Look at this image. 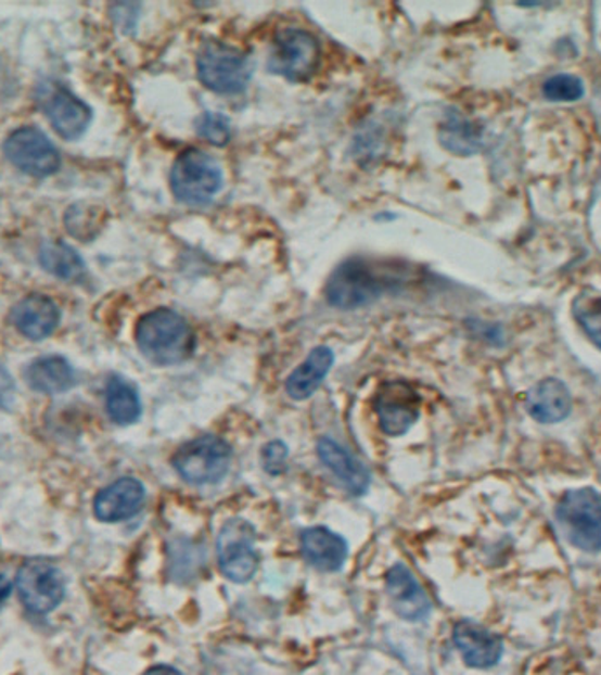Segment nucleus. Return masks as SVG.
Returning <instances> with one entry per match:
<instances>
[{
	"label": "nucleus",
	"mask_w": 601,
	"mask_h": 675,
	"mask_svg": "<svg viewBox=\"0 0 601 675\" xmlns=\"http://www.w3.org/2000/svg\"><path fill=\"white\" fill-rule=\"evenodd\" d=\"M14 328L33 342H41L55 331L61 322V310L55 301L42 294H33L16 303L11 311Z\"/></svg>",
	"instance_id": "15"
},
{
	"label": "nucleus",
	"mask_w": 601,
	"mask_h": 675,
	"mask_svg": "<svg viewBox=\"0 0 601 675\" xmlns=\"http://www.w3.org/2000/svg\"><path fill=\"white\" fill-rule=\"evenodd\" d=\"M526 408L535 421L554 424L570 416L572 394L560 380H541L527 394Z\"/></svg>",
	"instance_id": "18"
},
{
	"label": "nucleus",
	"mask_w": 601,
	"mask_h": 675,
	"mask_svg": "<svg viewBox=\"0 0 601 675\" xmlns=\"http://www.w3.org/2000/svg\"><path fill=\"white\" fill-rule=\"evenodd\" d=\"M136 343L150 362L175 366L187 361L195 347V338L180 314L169 308H157L139 319Z\"/></svg>",
	"instance_id": "2"
},
{
	"label": "nucleus",
	"mask_w": 601,
	"mask_h": 675,
	"mask_svg": "<svg viewBox=\"0 0 601 675\" xmlns=\"http://www.w3.org/2000/svg\"><path fill=\"white\" fill-rule=\"evenodd\" d=\"M373 407L385 435L401 436L415 424L421 396L405 380H388L376 391Z\"/></svg>",
	"instance_id": "11"
},
{
	"label": "nucleus",
	"mask_w": 601,
	"mask_h": 675,
	"mask_svg": "<svg viewBox=\"0 0 601 675\" xmlns=\"http://www.w3.org/2000/svg\"><path fill=\"white\" fill-rule=\"evenodd\" d=\"M65 229L79 241L92 240L98 234L99 212L90 204H73L64 217Z\"/></svg>",
	"instance_id": "26"
},
{
	"label": "nucleus",
	"mask_w": 601,
	"mask_h": 675,
	"mask_svg": "<svg viewBox=\"0 0 601 675\" xmlns=\"http://www.w3.org/2000/svg\"><path fill=\"white\" fill-rule=\"evenodd\" d=\"M195 127L197 135L215 147H223L231 141V122L220 113H204Z\"/></svg>",
	"instance_id": "28"
},
{
	"label": "nucleus",
	"mask_w": 601,
	"mask_h": 675,
	"mask_svg": "<svg viewBox=\"0 0 601 675\" xmlns=\"http://www.w3.org/2000/svg\"><path fill=\"white\" fill-rule=\"evenodd\" d=\"M438 138L445 150L456 155H464V157L478 152L484 144L482 127L459 113L447 115L444 124L439 126Z\"/></svg>",
	"instance_id": "22"
},
{
	"label": "nucleus",
	"mask_w": 601,
	"mask_h": 675,
	"mask_svg": "<svg viewBox=\"0 0 601 675\" xmlns=\"http://www.w3.org/2000/svg\"><path fill=\"white\" fill-rule=\"evenodd\" d=\"M453 642L463 654L466 665L475 668L496 665L503 654L501 638L473 621H461L453 626Z\"/></svg>",
	"instance_id": "16"
},
{
	"label": "nucleus",
	"mask_w": 601,
	"mask_h": 675,
	"mask_svg": "<svg viewBox=\"0 0 601 675\" xmlns=\"http://www.w3.org/2000/svg\"><path fill=\"white\" fill-rule=\"evenodd\" d=\"M385 586L394 611L402 620L421 621L430 614V598L405 564H394L388 570Z\"/></svg>",
	"instance_id": "13"
},
{
	"label": "nucleus",
	"mask_w": 601,
	"mask_h": 675,
	"mask_svg": "<svg viewBox=\"0 0 601 675\" xmlns=\"http://www.w3.org/2000/svg\"><path fill=\"white\" fill-rule=\"evenodd\" d=\"M407 282V271L398 266L368 259H350L329 278L325 296L329 305L340 310H356L371 301L396 291Z\"/></svg>",
	"instance_id": "1"
},
{
	"label": "nucleus",
	"mask_w": 601,
	"mask_h": 675,
	"mask_svg": "<svg viewBox=\"0 0 601 675\" xmlns=\"http://www.w3.org/2000/svg\"><path fill=\"white\" fill-rule=\"evenodd\" d=\"M144 486L132 476L113 482L93 501V512L104 523H120L132 518L144 504Z\"/></svg>",
	"instance_id": "14"
},
{
	"label": "nucleus",
	"mask_w": 601,
	"mask_h": 675,
	"mask_svg": "<svg viewBox=\"0 0 601 675\" xmlns=\"http://www.w3.org/2000/svg\"><path fill=\"white\" fill-rule=\"evenodd\" d=\"M231 447L218 436L190 440L172 458L178 475L194 486H208L222 481L231 467Z\"/></svg>",
	"instance_id": "5"
},
{
	"label": "nucleus",
	"mask_w": 601,
	"mask_h": 675,
	"mask_svg": "<svg viewBox=\"0 0 601 675\" xmlns=\"http://www.w3.org/2000/svg\"><path fill=\"white\" fill-rule=\"evenodd\" d=\"M334 354L329 347H317L310 352L303 365L297 366L287 379V394L296 402L310 398L311 394L324 382L329 370L333 368Z\"/></svg>",
	"instance_id": "20"
},
{
	"label": "nucleus",
	"mask_w": 601,
	"mask_h": 675,
	"mask_svg": "<svg viewBox=\"0 0 601 675\" xmlns=\"http://www.w3.org/2000/svg\"><path fill=\"white\" fill-rule=\"evenodd\" d=\"M300 552L315 569L336 572L347 560V542L328 527H310L300 535Z\"/></svg>",
	"instance_id": "17"
},
{
	"label": "nucleus",
	"mask_w": 601,
	"mask_h": 675,
	"mask_svg": "<svg viewBox=\"0 0 601 675\" xmlns=\"http://www.w3.org/2000/svg\"><path fill=\"white\" fill-rule=\"evenodd\" d=\"M317 453H319L320 461L338 476L340 482L350 491L351 495H365L370 487V473L359 461L351 458L342 445L336 444L334 440L322 438L317 445Z\"/></svg>",
	"instance_id": "19"
},
{
	"label": "nucleus",
	"mask_w": 601,
	"mask_h": 675,
	"mask_svg": "<svg viewBox=\"0 0 601 675\" xmlns=\"http://www.w3.org/2000/svg\"><path fill=\"white\" fill-rule=\"evenodd\" d=\"M14 405V382L4 366L0 365V407L11 410Z\"/></svg>",
	"instance_id": "30"
},
{
	"label": "nucleus",
	"mask_w": 601,
	"mask_h": 675,
	"mask_svg": "<svg viewBox=\"0 0 601 675\" xmlns=\"http://www.w3.org/2000/svg\"><path fill=\"white\" fill-rule=\"evenodd\" d=\"M574 315L584 333L601 348V297L584 292L574 301Z\"/></svg>",
	"instance_id": "25"
},
{
	"label": "nucleus",
	"mask_w": 601,
	"mask_h": 675,
	"mask_svg": "<svg viewBox=\"0 0 601 675\" xmlns=\"http://www.w3.org/2000/svg\"><path fill=\"white\" fill-rule=\"evenodd\" d=\"M106 410L115 424H135L141 416V402L135 385H130L127 380L113 377L106 387Z\"/></svg>",
	"instance_id": "24"
},
{
	"label": "nucleus",
	"mask_w": 601,
	"mask_h": 675,
	"mask_svg": "<svg viewBox=\"0 0 601 675\" xmlns=\"http://www.w3.org/2000/svg\"><path fill=\"white\" fill-rule=\"evenodd\" d=\"M143 675H181L180 672L175 671L171 666H153L150 671L144 672Z\"/></svg>",
	"instance_id": "32"
},
{
	"label": "nucleus",
	"mask_w": 601,
	"mask_h": 675,
	"mask_svg": "<svg viewBox=\"0 0 601 675\" xmlns=\"http://www.w3.org/2000/svg\"><path fill=\"white\" fill-rule=\"evenodd\" d=\"M42 269L65 282H78L85 275V263L75 249L62 241H47L39 251Z\"/></svg>",
	"instance_id": "23"
},
{
	"label": "nucleus",
	"mask_w": 601,
	"mask_h": 675,
	"mask_svg": "<svg viewBox=\"0 0 601 675\" xmlns=\"http://www.w3.org/2000/svg\"><path fill=\"white\" fill-rule=\"evenodd\" d=\"M27 380L34 391L42 394H61L75 385V371L64 357H41L28 366Z\"/></svg>",
	"instance_id": "21"
},
{
	"label": "nucleus",
	"mask_w": 601,
	"mask_h": 675,
	"mask_svg": "<svg viewBox=\"0 0 601 675\" xmlns=\"http://www.w3.org/2000/svg\"><path fill=\"white\" fill-rule=\"evenodd\" d=\"M11 589H13V584H11L10 578L0 575V606L10 598Z\"/></svg>",
	"instance_id": "31"
},
{
	"label": "nucleus",
	"mask_w": 601,
	"mask_h": 675,
	"mask_svg": "<svg viewBox=\"0 0 601 675\" xmlns=\"http://www.w3.org/2000/svg\"><path fill=\"white\" fill-rule=\"evenodd\" d=\"M289 450L282 442H271L266 445L263 450V464L266 472L271 475H278L285 470V461H287Z\"/></svg>",
	"instance_id": "29"
},
{
	"label": "nucleus",
	"mask_w": 601,
	"mask_h": 675,
	"mask_svg": "<svg viewBox=\"0 0 601 675\" xmlns=\"http://www.w3.org/2000/svg\"><path fill=\"white\" fill-rule=\"evenodd\" d=\"M4 153L8 161L25 175L47 178L61 167V155L42 130L20 127L5 139Z\"/></svg>",
	"instance_id": "9"
},
{
	"label": "nucleus",
	"mask_w": 601,
	"mask_h": 675,
	"mask_svg": "<svg viewBox=\"0 0 601 675\" xmlns=\"http://www.w3.org/2000/svg\"><path fill=\"white\" fill-rule=\"evenodd\" d=\"M222 183L220 164L203 150H186L172 164L171 190L180 203L189 206L212 203Z\"/></svg>",
	"instance_id": "3"
},
{
	"label": "nucleus",
	"mask_w": 601,
	"mask_h": 675,
	"mask_svg": "<svg viewBox=\"0 0 601 675\" xmlns=\"http://www.w3.org/2000/svg\"><path fill=\"white\" fill-rule=\"evenodd\" d=\"M38 101L56 135L67 141L81 138L92 122V110L64 85H44Z\"/></svg>",
	"instance_id": "12"
},
{
	"label": "nucleus",
	"mask_w": 601,
	"mask_h": 675,
	"mask_svg": "<svg viewBox=\"0 0 601 675\" xmlns=\"http://www.w3.org/2000/svg\"><path fill=\"white\" fill-rule=\"evenodd\" d=\"M255 527L245 519H229L218 533L217 555L222 574L232 583H248L259 566Z\"/></svg>",
	"instance_id": "8"
},
{
	"label": "nucleus",
	"mask_w": 601,
	"mask_h": 675,
	"mask_svg": "<svg viewBox=\"0 0 601 675\" xmlns=\"http://www.w3.org/2000/svg\"><path fill=\"white\" fill-rule=\"evenodd\" d=\"M544 98L552 102H574L584 95V84L577 76L555 75L541 88Z\"/></svg>",
	"instance_id": "27"
},
{
	"label": "nucleus",
	"mask_w": 601,
	"mask_h": 675,
	"mask_svg": "<svg viewBox=\"0 0 601 675\" xmlns=\"http://www.w3.org/2000/svg\"><path fill=\"white\" fill-rule=\"evenodd\" d=\"M555 519L566 540L586 552L601 550V496L594 489L568 491Z\"/></svg>",
	"instance_id": "4"
},
{
	"label": "nucleus",
	"mask_w": 601,
	"mask_h": 675,
	"mask_svg": "<svg viewBox=\"0 0 601 675\" xmlns=\"http://www.w3.org/2000/svg\"><path fill=\"white\" fill-rule=\"evenodd\" d=\"M197 76L212 92L234 95L251 81V64L236 48L223 42H206L197 55Z\"/></svg>",
	"instance_id": "6"
},
{
	"label": "nucleus",
	"mask_w": 601,
	"mask_h": 675,
	"mask_svg": "<svg viewBox=\"0 0 601 675\" xmlns=\"http://www.w3.org/2000/svg\"><path fill=\"white\" fill-rule=\"evenodd\" d=\"M320 48L305 28H283L274 36L268 69L289 81H306L319 67Z\"/></svg>",
	"instance_id": "7"
},
{
	"label": "nucleus",
	"mask_w": 601,
	"mask_h": 675,
	"mask_svg": "<svg viewBox=\"0 0 601 675\" xmlns=\"http://www.w3.org/2000/svg\"><path fill=\"white\" fill-rule=\"evenodd\" d=\"M20 600L33 614H48L64 600V575L55 564L44 560H28L16 577Z\"/></svg>",
	"instance_id": "10"
}]
</instances>
